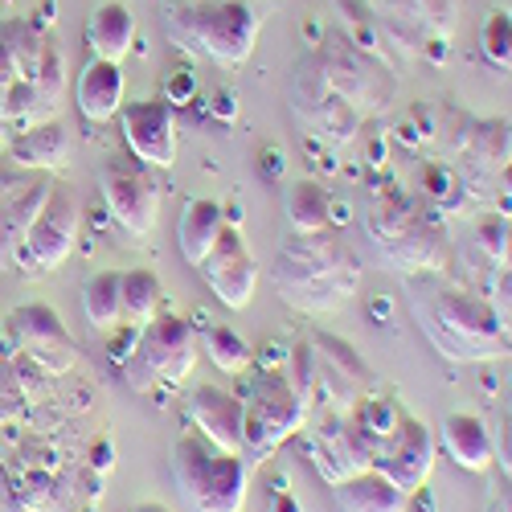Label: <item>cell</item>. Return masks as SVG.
<instances>
[{
    "label": "cell",
    "instance_id": "obj_1",
    "mask_svg": "<svg viewBox=\"0 0 512 512\" xmlns=\"http://www.w3.org/2000/svg\"><path fill=\"white\" fill-rule=\"evenodd\" d=\"M271 287L295 312L324 316L357 295L361 259L357 250L336 234V226L320 234H287L271 263Z\"/></svg>",
    "mask_w": 512,
    "mask_h": 512
},
{
    "label": "cell",
    "instance_id": "obj_2",
    "mask_svg": "<svg viewBox=\"0 0 512 512\" xmlns=\"http://www.w3.org/2000/svg\"><path fill=\"white\" fill-rule=\"evenodd\" d=\"M365 238L398 275H431L451 263V238L435 209L402 189H381L365 209Z\"/></svg>",
    "mask_w": 512,
    "mask_h": 512
},
{
    "label": "cell",
    "instance_id": "obj_3",
    "mask_svg": "<svg viewBox=\"0 0 512 512\" xmlns=\"http://www.w3.org/2000/svg\"><path fill=\"white\" fill-rule=\"evenodd\" d=\"M426 340L455 365H484L512 353L500 308L467 287H443L414 304Z\"/></svg>",
    "mask_w": 512,
    "mask_h": 512
},
{
    "label": "cell",
    "instance_id": "obj_4",
    "mask_svg": "<svg viewBox=\"0 0 512 512\" xmlns=\"http://www.w3.org/2000/svg\"><path fill=\"white\" fill-rule=\"evenodd\" d=\"M160 21L177 50L230 70L254 54L263 25L250 0H168L160 5Z\"/></svg>",
    "mask_w": 512,
    "mask_h": 512
},
{
    "label": "cell",
    "instance_id": "obj_5",
    "mask_svg": "<svg viewBox=\"0 0 512 512\" xmlns=\"http://www.w3.org/2000/svg\"><path fill=\"white\" fill-rule=\"evenodd\" d=\"M168 472L185 512H242L250 492V459L213 447L197 431H181L173 439Z\"/></svg>",
    "mask_w": 512,
    "mask_h": 512
},
{
    "label": "cell",
    "instance_id": "obj_6",
    "mask_svg": "<svg viewBox=\"0 0 512 512\" xmlns=\"http://www.w3.org/2000/svg\"><path fill=\"white\" fill-rule=\"evenodd\" d=\"M308 402L291 390V381L279 369L259 365L250 373L242 390V455L246 459H267L275 455L291 435L308 426Z\"/></svg>",
    "mask_w": 512,
    "mask_h": 512
},
{
    "label": "cell",
    "instance_id": "obj_7",
    "mask_svg": "<svg viewBox=\"0 0 512 512\" xmlns=\"http://www.w3.org/2000/svg\"><path fill=\"white\" fill-rule=\"evenodd\" d=\"M316 58L328 78V87L345 99L349 107L361 111V119L386 111L394 99V70L386 58L361 50L357 41L345 37V29H328V37L316 41Z\"/></svg>",
    "mask_w": 512,
    "mask_h": 512
},
{
    "label": "cell",
    "instance_id": "obj_8",
    "mask_svg": "<svg viewBox=\"0 0 512 512\" xmlns=\"http://www.w3.org/2000/svg\"><path fill=\"white\" fill-rule=\"evenodd\" d=\"M287 103H291V115L304 123V132L312 144H324V148H345L357 140L361 132V111L349 107L345 99H340L328 78L320 70V58L316 50L300 54L291 66V87H287Z\"/></svg>",
    "mask_w": 512,
    "mask_h": 512
},
{
    "label": "cell",
    "instance_id": "obj_9",
    "mask_svg": "<svg viewBox=\"0 0 512 512\" xmlns=\"http://www.w3.org/2000/svg\"><path fill=\"white\" fill-rule=\"evenodd\" d=\"M197 365V328L185 316H156L144 324L132 361L123 365V381L148 394L156 386H181Z\"/></svg>",
    "mask_w": 512,
    "mask_h": 512
},
{
    "label": "cell",
    "instance_id": "obj_10",
    "mask_svg": "<svg viewBox=\"0 0 512 512\" xmlns=\"http://www.w3.org/2000/svg\"><path fill=\"white\" fill-rule=\"evenodd\" d=\"M78 226H82V205H78L74 189H66L58 181L17 250V271L25 279H41V275L58 271L78 242Z\"/></svg>",
    "mask_w": 512,
    "mask_h": 512
},
{
    "label": "cell",
    "instance_id": "obj_11",
    "mask_svg": "<svg viewBox=\"0 0 512 512\" xmlns=\"http://www.w3.org/2000/svg\"><path fill=\"white\" fill-rule=\"evenodd\" d=\"M308 459L316 467V476L332 488L373 467V443L357 426L353 410H320L316 426H308Z\"/></svg>",
    "mask_w": 512,
    "mask_h": 512
},
{
    "label": "cell",
    "instance_id": "obj_12",
    "mask_svg": "<svg viewBox=\"0 0 512 512\" xmlns=\"http://www.w3.org/2000/svg\"><path fill=\"white\" fill-rule=\"evenodd\" d=\"M99 193L103 205L115 218V226L127 238H144L156 226V213H160V189L156 181L140 168V160H107L103 173H99Z\"/></svg>",
    "mask_w": 512,
    "mask_h": 512
},
{
    "label": "cell",
    "instance_id": "obj_13",
    "mask_svg": "<svg viewBox=\"0 0 512 512\" xmlns=\"http://www.w3.org/2000/svg\"><path fill=\"white\" fill-rule=\"evenodd\" d=\"M435 455H439V439L431 435V426L418 422L414 414H406L398 431L373 447V467L386 472L406 496H414L426 480H431Z\"/></svg>",
    "mask_w": 512,
    "mask_h": 512
},
{
    "label": "cell",
    "instance_id": "obj_14",
    "mask_svg": "<svg viewBox=\"0 0 512 512\" xmlns=\"http://www.w3.org/2000/svg\"><path fill=\"white\" fill-rule=\"evenodd\" d=\"M197 271L209 283V291L218 295V304L230 312H242L250 304L254 287H259V263H254V254L238 226H226L218 234V242H213V250L197 263Z\"/></svg>",
    "mask_w": 512,
    "mask_h": 512
},
{
    "label": "cell",
    "instance_id": "obj_15",
    "mask_svg": "<svg viewBox=\"0 0 512 512\" xmlns=\"http://www.w3.org/2000/svg\"><path fill=\"white\" fill-rule=\"evenodd\" d=\"M119 132L123 144L148 168H173L177 164V115L164 99H132L119 107Z\"/></svg>",
    "mask_w": 512,
    "mask_h": 512
},
{
    "label": "cell",
    "instance_id": "obj_16",
    "mask_svg": "<svg viewBox=\"0 0 512 512\" xmlns=\"http://www.w3.org/2000/svg\"><path fill=\"white\" fill-rule=\"evenodd\" d=\"M308 345L316 353V394H324V410H353L369 386L361 353L328 332H312Z\"/></svg>",
    "mask_w": 512,
    "mask_h": 512
},
{
    "label": "cell",
    "instance_id": "obj_17",
    "mask_svg": "<svg viewBox=\"0 0 512 512\" xmlns=\"http://www.w3.org/2000/svg\"><path fill=\"white\" fill-rule=\"evenodd\" d=\"M54 177L50 173H29V177H13L0 181V271H17V250L33 226V218L46 205V197L54 193Z\"/></svg>",
    "mask_w": 512,
    "mask_h": 512
},
{
    "label": "cell",
    "instance_id": "obj_18",
    "mask_svg": "<svg viewBox=\"0 0 512 512\" xmlns=\"http://www.w3.org/2000/svg\"><path fill=\"white\" fill-rule=\"evenodd\" d=\"M9 332L17 336V345L46 369V373H70L78 361V345L70 340L66 324L58 320L54 308L46 304H25L9 316Z\"/></svg>",
    "mask_w": 512,
    "mask_h": 512
},
{
    "label": "cell",
    "instance_id": "obj_19",
    "mask_svg": "<svg viewBox=\"0 0 512 512\" xmlns=\"http://www.w3.org/2000/svg\"><path fill=\"white\" fill-rule=\"evenodd\" d=\"M512 160V123L508 119H472L463 148L455 152V173L472 193H484Z\"/></svg>",
    "mask_w": 512,
    "mask_h": 512
},
{
    "label": "cell",
    "instance_id": "obj_20",
    "mask_svg": "<svg viewBox=\"0 0 512 512\" xmlns=\"http://www.w3.org/2000/svg\"><path fill=\"white\" fill-rule=\"evenodd\" d=\"M185 418L213 447L242 455V394L201 381V386H193L185 394Z\"/></svg>",
    "mask_w": 512,
    "mask_h": 512
},
{
    "label": "cell",
    "instance_id": "obj_21",
    "mask_svg": "<svg viewBox=\"0 0 512 512\" xmlns=\"http://www.w3.org/2000/svg\"><path fill=\"white\" fill-rule=\"evenodd\" d=\"M439 447L455 467H463V472H488V467L496 463L492 426L472 410H455V414L443 418Z\"/></svg>",
    "mask_w": 512,
    "mask_h": 512
},
{
    "label": "cell",
    "instance_id": "obj_22",
    "mask_svg": "<svg viewBox=\"0 0 512 512\" xmlns=\"http://www.w3.org/2000/svg\"><path fill=\"white\" fill-rule=\"evenodd\" d=\"M5 156L13 160V168L21 173H58L70 156V136H66V123L58 119H41L29 123L21 132H13Z\"/></svg>",
    "mask_w": 512,
    "mask_h": 512
},
{
    "label": "cell",
    "instance_id": "obj_23",
    "mask_svg": "<svg viewBox=\"0 0 512 512\" xmlns=\"http://www.w3.org/2000/svg\"><path fill=\"white\" fill-rule=\"evenodd\" d=\"M74 103L82 111L87 123H107L119 115V107L127 103L123 99V70L119 62H107V58H91L82 66L78 82H74Z\"/></svg>",
    "mask_w": 512,
    "mask_h": 512
},
{
    "label": "cell",
    "instance_id": "obj_24",
    "mask_svg": "<svg viewBox=\"0 0 512 512\" xmlns=\"http://www.w3.org/2000/svg\"><path fill=\"white\" fill-rule=\"evenodd\" d=\"M332 500L336 512H410V496L377 467H365V472L332 484Z\"/></svg>",
    "mask_w": 512,
    "mask_h": 512
},
{
    "label": "cell",
    "instance_id": "obj_25",
    "mask_svg": "<svg viewBox=\"0 0 512 512\" xmlns=\"http://www.w3.org/2000/svg\"><path fill=\"white\" fill-rule=\"evenodd\" d=\"M226 230V205L213 201V197H193L181 209V222H177V250L189 267H197L205 254L213 250L218 234Z\"/></svg>",
    "mask_w": 512,
    "mask_h": 512
},
{
    "label": "cell",
    "instance_id": "obj_26",
    "mask_svg": "<svg viewBox=\"0 0 512 512\" xmlns=\"http://www.w3.org/2000/svg\"><path fill=\"white\" fill-rule=\"evenodd\" d=\"M132 41H136V21L132 9L119 5V0H107L87 17V46L91 58H107V62H123L132 54Z\"/></svg>",
    "mask_w": 512,
    "mask_h": 512
},
{
    "label": "cell",
    "instance_id": "obj_27",
    "mask_svg": "<svg viewBox=\"0 0 512 512\" xmlns=\"http://www.w3.org/2000/svg\"><path fill=\"white\" fill-rule=\"evenodd\" d=\"M287 234H320L332 226V193L320 181H295L283 193Z\"/></svg>",
    "mask_w": 512,
    "mask_h": 512
},
{
    "label": "cell",
    "instance_id": "obj_28",
    "mask_svg": "<svg viewBox=\"0 0 512 512\" xmlns=\"http://www.w3.org/2000/svg\"><path fill=\"white\" fill-rule=\"evenodd\" d=\"M418 189H422V205L435 209L439 218H451V213H463L467 201H472V189L455 173V164H422L418 168Z\"/></svg>",
    "mask_w": 512,
    "mask_h": 512
},
{
    "label": "cell",
    "instance_id": "obj_29",
    "mask_svg": "<svg viewBox=\"0 0 512 512\" xmlns=\"http://www.w3.org/2000/svg\"><path fill=\"white\" fill-rule=\"evenodd\" d=\"M82 316L95 332L123 324V271H99L82 287Z\"/></svg>",
    "mask_w": 512,
    "mask_h": 512
},
{
    "label": "cell",
    "instance_id": "obj_30",
    "mask_svg": "<svg viewBox=\"0 0 512 512\" xmlns=\"http://www.w3.org/2000/svg\"><path fill=\"white\" fill-rule=\"evenodd\" d=\"M160 300H164V283L152 271H123V320L127 324H148L160 316Z\"/></svg>",
    "mask_w": 512,
    "mask_h": 512
},
{
    "label": "cell",
    "instance_id": "obj_31",
    "mask_svg": "<svg viewBox=\"0 0 512 512\" xmlns=\"http://www.w3.org/2000/svg\"><path fill=\"white\" fill-rule=\"evenodd\" d=\"M201 353L218 365L222 373H230V377L250 369V345L230 324H205L201 328Z\"/></svg>",
    "mask_w": 512,
    "mask_h": 512
},
{
    "label": "cell",
    "instance_id": "obj_32",
    "mask_svg": "<svg viewBox=\"0 0 512 512\" xmlns=\"http://www.w3.org/2000/svg\"><path fill=\"white\" fill-rule=\"evenodd\" d=\"M353 418H357V426L365 431V439L377 447L381 439H390L398 426H402L406 410H402V402L390 398V394H365V398L353 406Z\"/></svg>",
    "mask_w": 512,
    "mask_h": 512
},
{
    "label": "cell",
    "instance_id": "obj_33",
    "mask_svg": "<svg viewBox=\"0 0 512 512\" xmlns=\"http://www.w3.org/2000/svg\"><path fill=\"white\" fill-rule=\"evenodd\" d=\"M33 87H37V99H41L46 119H58V103L66 95V58H62V46H58L54 33L46 37V54H41V70H37Z\"/></svg>",
    "mask_w": 512,
    "mask_h": 512
},
{
    "label": "cell",
    "instance_id": "obj_34",
    "mask_svg": "<svg viewBox=\"0 0 512 512\" xmlns=\"http://www.w3.org/2000/svg\"><path fill=\"white\" fill-rule=\"evenodd\" d=\"M480 54L492 70L512 74V9H492L480 25Z\"/></svg>",
    "mask_w": 512,
    "mask_h": 512
},
{
    "label": "cell",
    "instance_id": "obj_35",
    "mask_svg": "<svg viewBox=\"0 0 512 512\" xmlns=\"http://www.w3.org/2000/svg\"><path fill=\"white\" fill-rule=\"evenodd\" d=\"M283 373H287V381H291V390L312 406V402H316V353H312L308 340H295V345L287 349Z\"/></svg>",
    "mask_w": 512,
    "mask_h": 512
},
{
    "label": "cell",
    "instance_id": "obj_36",
    "mask_svg": "<svg viewBox=\"0 0 512 512\" xmlns=\"http://www.w3.org/2000/svg\"><path fill=\"white\" fill-rule=\"evenodd\" d=\"M508 234H512V226H508L504 213H484V218L476 222V246H480V254H484L492 267H504Z\"/></svg>",
    "mask_w": 512,
    "mask_h": 512
},
{
    "label": "cell",
    "instance_id": "obj_37",
    "mask_svg": "<svg viewBox=\"0 0 512 512\" xmlns=\"http://www.w3.org/2000/svg\"><path fill=\"white\" fill-rule=\"evenodd\" d=\"M140 324H115L111 332H107V357H111V365H127V361H132V353H136V345H140Z\"/></svg>",
    "mask_w": 512,
    "mask_h": 512
},
{
    "label": "cell",
    "instance_id": "obj_38",
    "mask_svg": "<svg viewBox=\"0 0 512 512\" xmlns=\"http://www.w3.org/2000/svg\"><path fill=\"white\" fill-rule=\"evenodd\" d=\"M189 99H197V78L185 70V74H177V78L164 87V103H168V107H181V103H189Z\"/></svg>",
    "mask_w": 512,
    "mask_h": 512
},
{
    "label": "cell",
    "instance_id": "obj_39",
    "mask_svg": "<svg viewBox=\"0 0 512 512\" xmlns=\"http://www.w3.org/2000/svg\"><path fill=\"white\" fill-rule=\"evenodd\" d=\"M87 467H91V472H99V476L111 472V467H115V447H111V439L91 443V451H87Z\"/></svg>",
    "mask_w": 512,
    "mask_h": 512
},
{
    "label": "cell",
    "instance_id": "obj_40",
    "mask_svg": "<svg viewBox=\"0 0 512 512\" xmlns=\"http://www.w3.org/2000/svg\"><path fill=\"white\" fill-rule=\"evenodd\" d=\"M259 173H263L267 181H279V177L287 173V152H283V148H263V152H259Z\"/></svg>",
    "mask_w": 512,
    "mask_h": 512
},
{
    "label": "cell",
    "instance_id": "obj_41",
    "mask_svg": "<svg viewBox=\"0 0 512 512\" xmlns=\"http://www.w3.org/2000/svg\"><path fill=\"white\" fill-rule=\"evenodd\" d=\"M213 115H218L222 123L234 119L238 115V95L234 91H218V95H213Z\"/></svg>",
    "mask_w": 512,
    "mask_h": 512
},
{
    "label": "cell",
    "instance_id": "obj_42",
    "mask_svg": "<svg viewBox=\"0 0 512 512\" xmlns=\"http://www.w3.org/2000/svg\"><path fill=\"white\" fill-rule=\"evenodd\" d=\"M496 463L504 467L508 480H512V422H508L504 431H500V443H496Z\"/></svg>",
    "mask_w": 512,
    "mask_h": 512
},
{
    "label": "cell",
    "instance_id": "obj_43",
    "mask_svg": "<svg viewBox=\"0 0 512 512\" xmlns=\"http://www.w3.org/2000/svg\"><path fill=\"white\" fill-rule=\"evenodd\" d=\"M271 512H304V504H300V500H295V492L279 488V492L271 496Z\"/></svg>",
    "mask_w": 512,
    "mask_h": 512
},
{
    "label": "cell",
    "instance_id": "obj_44",
    "mask_svg": "<svg viewBox=\"0 0 512 512\" xmlns=\"http://www.w3.org/2000/svg\"><path fill=\"white\" fill-rule=\"evenodd\" d=\"M127 512H173V508H164V504H136V508H127Z\"/></svg>",
    "mask_w": 512,
    "mask_h": 512
},
{
    "label": "cell",
    "instance_id": "obj_45",
    "mask_svg": "<svg viewBox=\"0 0 512 512\" xmlns=\"http://www.w3.org/2000/svg\"><path fill=\"white\" fill-rule=\"evenodd\" d=\"M496 504H500V512H512V488H508V492H504Z\"/></svg>",
    "mask_w": 512,
    "mask_h": 512
},
{
    "label": "cell",
    "instance_id": "obj_46",
    "mask_svg": "<svg viewBox=\"0 0 512 512\" xmlns=\"http://www.w3.org/2000/svg\"><path fill=\"white\" fill-rule=\"evenodd\" d=\"M500 271H512V234H508V250H504V267Z\"/></svg>",
    "mask_w": 512,
    "mask_h": 512
},
{
    "label": "cell",
    "instance_id": "obj_47",
    "mask_svg": "<svg viewBox=\"0 0 512 512\" xmlns=\"http://www.w3.org/2000/svg\"><path fill=\"white\" fill-rule=\"evenodd\" d=\"M488 512H500V504H488Z\"/></svg>",
    "mask_w": 512,
    "mask_h": 512
},
{
    "label": "cell",
    "instance_id": "obj_48",
    "mask_svg": "<svg viewBox=\"0 0 512 512\" xmlns=\"http://www.w3.org/2000/svg\"><path fill=\"white\" fill-rule=\"evenodd\" d=\"M508 410H512V394H508Z\"/></svg>",
    "mask_w": 512,
    "mask_h": 512
},
{
    "label": "cell",
    "instance_id": "obj_49",
    "mask_svg": "<svg viewBox=\"0 0 512 512\" xmlns=\"http://www.w3.org/2000/svg\"><path fill=\"white\" fill-rule=\"evenodd\" d=\"M250 5H254V0H250ZM267 5H275V0H267Z\"/></svg>",
    "mask_w": 512,
    "mask_h": 512
}]
</instances>
